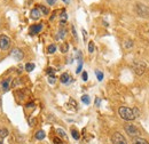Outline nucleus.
<instances>
[{"mask_svg":"<svg viewBox=\"0 0 149 144\" xmlns=\"http://www.w3.org/2000/svg\"><path fill=\"white\" fill-rule=\"evenodd\" d=\"M83 35H84V40H86V37H87V33L85 30H83Z\"/></svg>","mask_w":149,"mask_h":144,"instance_id":"obj_34","label":"nucleus"},{"mask_svg":"<svg viewBox=\"0 0 149 144\" xmlns=\"http://www.w3.org/2000/svg\"><path fill=\"white\" fill-rule=\"evenodd\" d=\"M7 135H8V130H7L6 128L0 129V138H5Z\"/></svg>","mask_w":149,"mask_h":144,"instance_id":"obj_18","label":"nucleus"},{"mask_svg":"<svg viewBox=\"0 0 149 144\" xmlns=\"http://www.w3.org/2000/svg\"><path fill=\"white\" fill-rule=\"evenodd\" d=\"M81 68H83V62H79V65H78V68H77L76 72H77V73H79V72L81 71Z\"/></svg>","mask_w":149,"mask_h":144,"instance_id":"obj_26","label":"nucleus"},{"mask_svg":"<svg viewBox=\"0 0 149 144\" xmlns=\"http://www.w3.org/2000/svg\"><path fill=\"white\" fill-rule=\"evenodd\" d=\"M125 132L127 133V135H130L131 137H136L138 135H139V129H138V127L134 126V125H132V124H127V125H125Z\"/></svg>","mask_w":149,"mask_h":144,"instance_id":"obj_3","label":"nucleus"},{"mask_svg":"<svg viewBox=\"0 0 149 144\" xmlns=\"http://www.w3.org/2000/svg\"><path fill=\"white\" fill-rule=\"evenodd\" d=\"M64 33H65V30H61V31H60V37H58V38H63V37H64Z\"/></svg>","mask_w":149,"mask_h":144,"instance_id":"obj_30","label":"nucleus"},{"mask_svg":"<svg viewBox=\"0 0 149 144\" xmlns=\"http://www.w3.org/2000/svg\"><path fill=\"white\" fill-rule=\"evenodd\" d=\"M23 56H24V54L19 48H15V49L12 51V57L15 58L16 61H21L23 58Z\"/></svg>","mask_w":149,"mask_h":144,"instance_id":"obj_7","label":"nucleus"},{"mask_svg":"<svg viewBox=\"0 0 149 144\" xmlns=\"http://www.w3.org/2000/svg\"><path fill=\"white\" fill-rule=\"evenodd\" d=\"M95 74H96V78H97V80H99V81H101V80L103 79V73H102L101 71H99V70H97V71H95Z\"/></svg>","mask_w":149,"mask_h":144,"instance_id":"obj_21","label":"nucleus"},{"mask_svg":"<svg viewBox=\"0 0 149 144\" xmlns=\"http://www.w3.org/2000/svg\"><path fill=\"white\" fill-rule=\"evenodd\" d=\"M48 79H49V82H51V84H54V82H55V78H54V75H49Z\"/></svg>","mask_w":149,"mask_h":144,"instance_id":"obj_28","label":"nucleus"},{"mask_svg":"<svg viewBox=\"0 0 149 144\" xmlns=\"http://www.w3.org/2000/svg\"><path fill=\"white\" fill-rule=\"evenodd\" d=\"M133 46V44H132V41H127V45H126V42H125V47H127V48H130Z\"/></svg>","mask_w":149,"mask_h":144,"instance_id":"obj_31","label":"nucleus"},{"mask_svg":"<svg viewBox=\"0 0 149 144\" xmlns=\"http://www.w3.org/2000/svg\"><path fill=\"white\" fill-rule=\"evenodd\" d=\"M9 84H10V78H7V79H5L1 82V87H2L3 91H7V90L9 89Z\"/></svg>","mask_w":149,"mask_h":144,"instance_id":"obj_11","label":"nucleus"},{"mask_svg":"<svg viewBox=\"0 0 149 144\" xmlns=\"http://www.w3.org/2000/svg\"><path fill=\"white\" fill-rule=\"evenodd\" d=\"M60 80H61V82H62V84H67V82L70 80V75H69L68 73H63V74L61 75Z\"/></svg>","mask_w":149,"mask_h":144,"instance_id":"obj_12","label":"nucleus"},{"mask_svg":"<svg viewBox=\"0 0 149 144\" xmlns=\"http://www.w3.org/2000/svg\"><path fill=\"white\" fill-rule=\"evenodd\" d=\"M30 16H31V18H32V19H38V18H40V16H41L40 10H39L38 8L32 9V10H31V13H30Z\"/></svg>","mask_w":149,"mask_h":144,"instance_id":"obj_9","label":"nucleus"},{"mask_svg":"<svg viewBox=\"0 0 149 144\" xmlns=\"http://www.w3.org/2000/svg\"><path fill=\"white\" fill-rule=\"evenodd\" d=\"M67 19H68V15H67L65 10H63V12H62V14H61V23H62V24H63V23H65V22H67Z\"/></svg>","mask_w":149,"mask_h":144,"instance_id":"obj_16","label":"nucleus"},{"mask_svg":"<svg viewBox=\"0 0 149 144\" xmlns=\"http://www.w3.org/2000/svg\"><path fill=\"white\" fill-rule=\"evenodd\" d=\"M68 48H69L68 44H63V45L61 46V52H62V53H67V52H68Z\"/></svg>","mask_w":149,"mask_h":144,"instance_id":"obj_23","label":"nucleus"},{"mask_svg":"<svg viewBox=\"0 0 149 144\" xmlns=\"http://www.w3.org/2000/svg\"><path fill=\"white\" fill-rule=\"evenodd\" d=\"M81 77H83V80H84V81L87 80V73H86V72H83V75H81Z\"/></svg>","mask_w":149,"mask_h":144,"instance_id":"obj_29","label":"nucleus"},{"mask_svg":"<svg viewBox=\"0 0 149 144\" xmlns=\"http://www.w3.org/2000/svg\"><path fill=\"white\" fill-rule=\"evenodd\" d=\"M72 33H74V38H77V33H76V29H74V26H72Z\"/></svg>","mask_w":149,"mask_h":144,"instance_id":"obj_33","label":"nucleus"},{"mask_svg":"<svg viewBox=\"0 0 149 144\" xmlns=\"http://www.w3.org/2000/svg\"><path fill=\"white\" fill-rule=\"evenodd\" d=\"M53 142H54V144H63L62 143V140H61L60 137H54Z\"/></svg>","mask_w":149,"mask_h":144,"instance_id":"obj_25","label":"nucleus"},{"mask_svg":"<svg viewBox=\"0 0 149 144\" xmlns=\"http://www.w3.org/2000/svg\"><path fill=\"white\" fill-rule=\"evenodd\" d=\"M62 1H64L65 3H69V0H62Z\"/></svg>","mask_w":149,"mask_h":144,"instance_id":"obj_35","label":"nucleus"},{"mask_svg":"<svg viewBox=\"0 0 149 144\" xmlns=\"http://www.w3.org/2000/svg\"><path fill=\"white\" fill-rule=\"evenodd\" d=\"M135 10L138 13L139 16H142V17H149V8L146 5H142V3H136L135 6Z\"/></svg>","mask_w":149,"mask_h":144,"instance_id":"obj_2","label":"nucleus"},{"mask_svg":"<svg viewBox=\"0 0 149 144\" xmlns=\"http://www.w3.org/2000/svg\"><path fill=\"white\" fill-rule=\"evenodd\" d=\"M36 138L37 140H44L45 138V132L44 130H38L36 133Z\"/></svg>","mask_w":149,"mask_h":144,"instance_id":"obj_13","label":"nucleus"},{"mask_svg":"<svg viewBox=\"0 0 149 144\" xmlns=\"http://www.w3.org/2000/svg\"><path fill=\"white\" fill-rule=\"evenodd\" d=\"M39 8H40V10L45 14V15H47L48 13H49V10H48V8L47 7H45V6H39Z\"/></svg>","mask_w":149,"mask_h":144,"instance_id":"obj_22","label":"nucleus"},{"mask_svg":"<svg viewBox=\"0 0 149 144\" xmlns=\"http://www.w3.org/2000/svg\"><path fill=\"white\" fill-rule=\"evenodd\" d=\"M81 102L85 104H90V96L88 95H83L81 96Z\"/></svg>","mask_w":149,"mask_h":144,"instance_id":"obj_19","label":"nucleus"},{"mask_svg":"<svg viewBox=\"0 0 149 144\" xmlns=\"http://www.w3.org/2000/svg\"><path fill=\"white\" fill-rule=\"evenodd\" d=\"M57 134H58V136L61 137V138H64V140H67L68 137H67V134L64 133V130H62V129H57Z\"/></svg>","mask_w":149,"mask_h":144,"instance_id":"obj_15","label":"nucleus"},{"mask_svg":"<svg viewBox=\"0 0 149 144\" xmlns=\"http://www.w3.org/2000/svg\"><path fill=\"white\" fill-rule=\"evenodd\" d=\"M56 51V46L55 45H51V46H48V48H47V52L49 53V54H53V53H55Z\"/></svg>","mask_w":149,"mask_h":144,"instance_id":"obj_20","label":"nucleus"},{"mask_svg":"<svg viewBox=\"0 0 149 144\" xmlns=\"http://www.w3.org/2000/svg\"><path fill=\"white\" fill-rule=\"evenodd\" d=\"M10 39L8 38L7 36H0V48L1 49H3V51H6V49H8L9 47H10Z\"/></svg>","mask_w":149,"mask_h":144,"instance_id":"obj_5","label":"nucleus"},{"mask_svg":"<svg viewBox=\"0 0 149 144\" xmlns=\"http://www.w3.org/2000/svg\"><path fill=\"white\" fill-rule=\"evenodd\" d=\"M41 29H42V25L41 24H35V25H32L31 29H30V35H37L38 32L41 31Z\"/></svg>","mask_w":149,"mask_h":144,"instance_id":"obj_8","label":"nucleus"},{"mask_svg":"<svg viewBox=\"0 0 149 144\" xmlns=\"http://www.w3.org/2000/svg\"><path fill=\"white\" fill-rule=\"evenodd\" d=\"M0 144H2V142H1V140H0Z\"/></svg>","mask_w":149,"mask_h":144,"instance_id":"obj_37","label":"nucleus"},{"mask_svg":"<svg viewBox=\"0 0 149 144\" xmlns=\"http://www.w3.org/2000/svg\"><path fill=\"white\" fill-rule=\"evenodd\" d=\"M88 52H90V53H93L94 52V42L93 41H90V42H88Z\"/></svg>","mask_w":149,"mask_h":144,"instance_id":"obj_24","label":"nucleus"},{"mask_svg":"<svg viewBox=\"0 0 149 144\" xmlns=\"http://www.w3.org/2000/svg\"><path fill=\"white\" fill-rule=\"evenodd\" d=\"M47 2H48L49 5H54L56 2V0H47Z\"/></svg>","mask_w":149,"mask_h":144,"instance_id":"obj_32","label":"nucleus"},{"mask_svg":"<svg viewBox=\"0 0 149 144\" xmlns=\"http://www.w3.org/2000/svg\"><path fill=\"white\" fill-rule=\"evenodd\" d=\"M132 143L133 144H149L148 141H146L145 138H141V137H133L132 140Z\"/></svg>","mask_w":149,"mask_h":144,"instance_id":"obj_10","label":"nucleus"},{"mask_svg":"<svg viewBox=\"0 0 149 144\" xmlns=\"http://www.w3.org/2000/svg\"><path fill=\"white\" fill-rule=\"evenodd\" d=\"M0 107H1V98H0Z\"/></svg>","mask_w":149,"mask_h":144,"instance_id":"obj_36","label":"nucleus"},{"mask_svg":"<svg viewBox=\"0 0 149 144\" xmlns=\"http://www.w3.org/2000/svg\"><path fill=\"white\" fill-rule=\"evenodd\" d=\"M111 142H112V144H127L125 137H124L120 133H118V132L113 133V135H112V137H111Z\"/></svg>","mask_w":149,"mask_h":144,"instance_id":"obj_4","label":"nucleus"},{"mask_svg":"<svg viewBox=\"0 0 149 144\" xmlns=\"http://www.w3.org/2000/svg\"><path fill=\"white\" fill-rule=\"evenodd\" d=\"M71 135H72V137H74V140H79V137H80V135H79L78 130H76L74 128L71 129Z\"/></svg>","mask_w":149,"mask_h":144,"instance_id":"obj_14","label":"nucleus"},{"mask_svg":"<svg viewBox=\"0 0 149 144\" xmlns=\"http://www.w3.org/2000/svg\"><path fill=\"white\" fill-rule=\"evenodd\" d=\"M47 73H48L49 75H54V70H53L52 68H49V69H47Z\"/></svg>","mask_w":149,"mask_h":144,"instance_id":"obj_27","label":"nucleus"},{"mask_svg":"<svg viewBox=\"0 0 149 144\" xmlns=\"http://www.w3.org/2000/svg\"><path fill=\"white\" fill-rule=\"evenodd\" d=\"M118 113H119L122 119H124L126 121H131V120H134L139 116V110L138 109L132 110V109L126 108V107H120L118 110Z\"/></svg>","mask_w":149,"mask_h":144,"instance_id":"obj_1","label":"nucleus"},{"mask_svg":"<svg viewBox=\"0 0 149 144\" xmlns=\"http://www.w3.org/2000/svg\"><path fill=\"white\" fill-rule=\"evenodd\" d=\"M33 69H35V64H33V63H28V64L25 65V70L28 72L33 71Z\"/></svg>","mask_w":149,"mask_h":144,"instance_id":"obj_17","label":"nucleus"},{"mask_svg":"<svg viewBox=\"0 0 149 144\" xmlns=\"http://www.w3.org/2000/svg\"><path fill=\"white\" fill-rule=\"evenodd\" d=\"M145 69H146V64H145V63H142V62H136V63L134 64V70H135V73H136V74H139V75H141V74L143 73Z\"/></svg>","mask_w":149,"mask_h":144,"instance_id":"obj_6","label":"nucleus"}]
</instances>
